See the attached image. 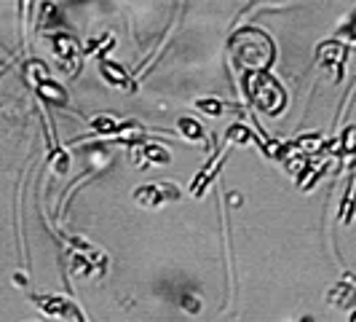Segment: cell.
Instances as JSON below:
<instances>
[{
  "label": "cell",
  "instance_id": "6da1fadb",
  "mask_svg": "<svg viewBox=\"0 0 356 322\" xmlns=\"http://www.w3.org/2000/svg\"><path fill=\"white\" fill-rule=\"evenodd\" d=\"M134 199L143 204V207H159L166 201H175L179 199V188L175 183H150L134 191Z\"/></svg>",
  "mask_w": 356,
  "mask_h": 322
},
{
  "label": "cell",
  "instance_id": "7a4b0ae2",
  "mask_svg": "<svg viewBox=\"0 0 356 322\" xmlns=\"http://www.w3.org/2000/svg\"><path fill=\"white\" fill-rule=\"evenodd\" d=\"M30 301H33L43 314L59 317V320H65L70 312H75V304H72L70 298H65V296H30Z\"/></svg>",
  "mask_w": 356,
  "mask_h": 322
},
{
  "label": "cell",
  "instance_id": "3957f363",
  "mask_svg": "<svg viewBox=\"0 0 356 322\" xmlns=\"http://www.w3.org/2000/svg\"><path fill=\"white\" fill-rule=\"evenodd\" d=\"M54 49L59 54V62L65 70H72L75 62H78V43L70 36H56L54 38Z\"/></svg>",
  "mask_w": 356,
  "mask_h": 322
},
{
  "label": "cell",
  "instance_id": "277c9868",
  "mask_svg": "<svg viewBox=\"0 0 356 322\" xmlns=\"http://www.w3.org/2000/svg\"><path fill=\"white\" fill-rule=\"evenodd\" d=\"M102 75H105L107 84H113V86H121V89H134V84L129 81V75L121 65H115V62H102Z\"/></svg>",
  "mask_w": 356,
  "mask_h": 322
},
{
  "label": "cell",
  "instance_id": "5b68a950",
  "mask_svg": "<svg viewBox=\"0 0 356 322\" xmlns=\"http://www.w3.org/2000/svg\"><path fill=\"white\" fill-rule=\"evenodd\" d=\"M38 94L46 97V100H51V102H56V105H67V91L62 89L56 81H51V78H46V81L38 84Z\"/></svg>",
  "mask_w": 356,
  "mask_h": 322
},
{
  "label": "cell",
  "instance_id": "8992f818",
  "mask_svg": "<svg viewBox=\"0 0 356 322\" xmlns=\"http://www.w3.org/2000/svg\"><path fill=\"white\" fill-rule=\"evenodd\" d=\"M91 124H94L97 132H102V135H113V132H118V129H121V124H118L113 116H97Z\"/></svg>",
  "mask_w": 356,
  "mask_h": 322
},
{
  "label": "cell",
  "instance_id": "52a82bcc",
  "mask_svg": "<svg viewBox=\"0 0 356 322\" xmlns=\"http://www.w3.org/2000/svg\"><path fill=\"white\" fill-rule=\"evenodd\" d=\"M179 129H182V135H188V137H196V140L204 137V129H201L193 118H179Z\"/></svg>",
  "mask_w": 356,
  "mask_h": 322
},
{
  "label": "cell",
  "instance_id": "ba28073f",
  "mask_svg": "<svg viewBox=\"0 0 356 322\" xmlns=\"http://www.w3.org/2000/svg\"><path fill=\"white\" fill-rule=\"evenodd\" d=\"M145 156L150 161H156V164H169V159H172L169 151H166V148H159V145H150V148L145 151Z\"/></svg>",
  "mask_w": 356,
  "mask_h": 322
},
{
  "label": "cell",
  "instance_id": "9c48e42d",
  "mask_svg": "<svg viewBox=\"0 0 356 322\" xmlns=\"http://www.w3.org/2000/svg\"><path fill=\"white\" fill-rule=\"evenodd\" d=\"M198 107H204V110H209V113H220V102H212V100H201Z\"/></svg>",
  "mask_w": 356,
  "mask_h": 322
},
{
  "label": "cell",
  "instance_id": "30bf717a",
  "mask_svg": "<svg viewBox=\"0 0 356 322\" xmlns=\"http://www.w3.org/2000/svg\"><path fill=\"white\" fill-rule=\"evenodd\" d=\"M75 320H78V322H86V320H83V314H81V306L75 309Z\"/></svg>",
  "mask_w": 356,
  "mask_h": 322
}]
</instances>
